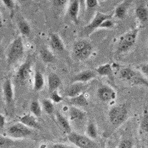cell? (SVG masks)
<instances>
[{
  "label": "cell",
  "instance_id": "obj_39",
  "mask_svg": "<svg viewBox=\"0 0 148 148\" xmlns=\"http://www.w3.org/2000/svg\"><path fill=\"white\" fill-rule=\"evenodd\" d=\"M5 122H6V119H5V116L0 113V129L4 128L5 125Z\"/></svg>",
  "mask_w": 148,
  "mask_h": 148
},
{
  "label": "cell",
  "instance_id": "obj_13",
  "mask_svg": "<svg viewBox=\"0 0 148 148\" xmlns=\"http://www.w3.org/2000/svg\"><path fill=\"white\" fill-rule=\"evenodd\" d=\"M96 73L95 71H91V70H86L83 71L79 73L76 74L72 78L73 82H82L85 83L90 81L92 79H95L96 77Z\"/></svg>",
  "mask_w": 148,
  "mask_h": 148
},
{
  "label": "cell",
  "instance_id": "obj_15",
  "mask_svg": "<svg viewBox=\"0 0 148 148\" xmlns=\"http://www.w3.org/2000/svg\"><path fill=\"white\" fill-rule=\"evenodd\" d=\"M19 122L22 123L23 125L27 126L29 128H32V129H42V126L39 123V121H37L36 116L34 115L30 114H26L22 116L19 119Z\"/></svg>",
  "mask_w": 148,
  "mask_h": 148
},
{
  "label": "cell",
  "instance_id": "obj_6",
  "mask_svg": "<svg viewBox=\"0 0 148 148\" xmlns=\"http://www.w3.org/2000/svg\"><path fill=\"white\" fill-rule=\"evenodd\" d=\"M67 139L79 148H97L96 144L87 136L71 131L67 135Z\"/></svg>",
  "mask_w": 148,
  "mask_h": 148
},
{
  "label": "cell",
  "instance_id": "obj_27",
  "mask_svg": "<svg viewBox=\"0 0 148 148\" xmlns=\"http://www.w3.org/2000/svg\"><path fill=\"white\" fill-rule=\"evenodd\" d=\"M30 113L36 117H40L42 113V108L40 103L37 100H34L31 101L30 105Z\"/></svg>",
  "mask_w": 148,
  "mask_h": 148
},
{
  "label": "cell",
  "instance_id": "obj_28",
  "mask_svg": "<svg viewBox=\"0 0 148 148\" xmlns=\"http://www.w3.org/2000/svg\"><path fill=\"white\" fill-rule=\"evenodd\" d=\"M42 108L45 112V113H47V115H50V116L55 113V108H54L52 101L47 99H45L42 100Z\"/></svg>",
  "mask_w": 148,
  "mask_h": 148
},
{
  "label": "cell",
  "instance_id": "obj_20",
  "mask_svg": "<svg viewBox=\"0 0 148 148\" xmlns=\"http://www.w3.org/2000/svg\"><path fill=\"white\" fill-rule=\"evenodd\" d=\"M68 114H69L70 119L73 121H80L84 120L85 118L86 113L84 111L79 109L76 107L71 106L70 107L69 110H68Z\"/></svg>",
  "mask_w": 148,
  "mask_h": 148
},
{
  "label": "cell",
  "instance_id": "obj_19",
  "mask_svg": "<svg viewBox=\"0 0 148 148\" xmlns=\"http://www.w3.org/2000/svg\"><path fill=\"white\" fill-rule=\"evenodd\" d=\"M50 45L53 50L58 52L64 51V42L57 34H51L50 35Z\"/></svg>",
  "mask_w": 148,
  "mask_h": 148
},
{
  "label": "cell",
  "instance_id": "obj_43",
  "mask_svg": "<svg viewBox=\"0 0 148 148\" xmlns=\"http://www.w3.org/2000/svg\"><path fill=\"white\" fill-rule=\"evenodd\" d=\"M30 0H18V2L20 3H26V2H28Z\"/></svg>",
  "mask_w": 148,
  "mask_h": 148
},
{
  "label": "cell",
  "instance_id": "obj_25",
  "mask_svg": "<svg viewBox=\"0 0 148 148\" xmlns=\"http://www.w3.org/2000/svg\"><path fill=\"white\" fill-rule=\"evenodd\" d=\"M136 16L141 22H146L148 18L147 8L145 5H140L136 9Z\"/></svg>",
  "mask_w": 148,
  "mask_h": 148
},
{
  "label": "cell",
  "instance_id": "obj_26",
  "mask_svg": "<svg viewBox=\"0 0 148 148\" xmlns=\"http://www.w3.org/2000/svg\"><path fill=\"white\" fill-rule=\"evenodd\" d=\"M96 73L101 76H110L113 74V66L110 63L100 65L96 68Z\"/></svg>",
  "mask_w": 148,
  "mask_h": 148
},
{
  "label": "cell",
  "instance_id": "obj_3",
  "mask_svg": "<svg viewBox=\"0 0 148 148\" xmlns=\"http://www.w3.org/2000/svg\"><path fill=\"white\" fill-rule=\"evenodd\" d=\"M25 53L23 40L21 36L16 37L10 45L7 54L8 67H11L21 59Z\"/></svg>",
  "mask_w": 148,
  "mask_h": 148
},
{
  "label": "cell",
  "instance_id": "obj_7",
  "mask_svg": "<svg viewBox=\"0 0 148 148\" xmlns=\"http://www.w3.org/2000/svg\"><path fill=\"white\" fill-rule=\"evenodd\" d=\"M8 136L11 138H28L32 135L31 129L21 122H17L10 125L7 130Z\"/></svg>",
  "mask_w": 148,
  "mask_h": 148
},
{
  "label": "cell",
  "instance_id": "obj_42",
  "mask_svg": "<svg viewBox=\"0 0 148 148\" xmlns=\"http://www.w3.org/2000/svg\"><path fill=\"white\" fill-rule=\"evenodd\" d=\"M2 25H3V21H2V14H1V13H0V27H2Z\"/></svg>",
  "mask_w": 148,
  "mask_h": 148
},
{
  "label": "cell",
  "instance_id": "obj_33",
  "mask_svg": "<svg viewBox=\"0 0 148 148\" xmlns=\"http://www.w3.org/2000/svg\"><path fill=\"white\" fill-rule=\"evenodd\" d=\"M118 148H133V142L130 138H123L120 141Z\"/></svg>",
  "mask_w": 148,
  "mask_h": 148
},
{
  "label": "cell",
  "instance_id": "obj_23",
  "mask_svg": "<svg viewBox=\"0 0 148 148\" xmlns=\"http://www.w3.org/2000/svg\"><path fill=\"white\" fill-rule=\"evenodd\" d=\"M39 55H40L42 60L45 63H47V64L53 63L56 61L55 56L47 47H42V48H41L40 51H39Z\"/></svg>",
  "mask_w": 148,
  "mask_h": 148
},
{
  "label": "cell",
  "instance_id": "obj_9",
  "mask_svg": "<svg viewBox=\"0 0 148 148\" xmlns=\"http://www.w3.org/2000/svg\"><path fill=\"white\" fill-rule=\"evenodd\" d=\"M2 94L8 109H11L14 105V93L13 84L10 79H5L2 83Z\"/></svg>",
  "mask_w": 148,
  "mask_h": 148
},
{
  "label": "cell",
  "instance_id": "obj_5",
  "mask_svg": "<svg viewBox=\"0 0 148 148\" xmlns=\"http://www.w3.org/2000/svg\"><path fill=\"white\" fill-rule=\"evenodd\" d=\"M93 47L90 42L85 39H81L76 42L73 46V55L76 59L84 61L92 54Z\"/></svg>",
  "mask_w": 148,
  "mask_h": 148
},
{
  "label": "cell",
  "instance_id": "obj_11",
  "mask_svg": "<svg viewBox=\"0 0 148 148\" xmlns=\"http://www.w3.org/2000/svg\"><path fill=\"white\" fill-rule=\"evenodd\" d=\"M98 98L103 102H110L116 99V92L107 84H102L97 90Z\"/></svg>",
  "mask_w": 148,
  "mask_h": 148
},
{
  "label": "cell",
  "instance_id": "obj_36",
  "mask_svg": "<svg viewBox=\"0 0 148 148\" xmlns=\"http://www.w3.org/2000/svg\"><path fill=\"white\" fill-rule=\"evenodd\" d=\"M115 24L113 21L112 20V18H109L107 20L104 21L101 24L99 28H107V29H111L114 27Z\"/></svg>",
  "mask_w": 148,
  "mask_h": 148
},
{
  "label": "cell",
  "instance_id": "obj_31",
  "mask_svg": "<svg viewBox=\"0 0 148 148\" xmlns=\"http://www.w3.org/2000/svg\"><path fill=\"white\" fill-rule=\"evenodd\" d=\"M15 142L11 138L0 136V148H10L14 146Z\"/></svg>",
  "mask_w": 148,
  "mask_h": 148
},
{
  "label": "cell",
  "instance_id": "obj_22",
  "mask_svg": "<svg viewBox=\"0 0 148 148\" xmlns=\"http://www.w3.org/2000/svg\"><path fill=\"white\" fill-rule=\"evenodd\" d=\"M70 103L73 106L76 107V108H80V107H85L88 104V101L85 96V93L82 92L79 96H76L75 97L70 98Z\"/></svg>",
  "mask_w": 148,
  "mask_h": 148
},
{
  "label": "cell",
  "instance_id": "obj_29",
  "mask_svg": "<svg viewBox=\"0 0 148 148\" xmlns=\"http://www.w3.org/2000/svg\"><path fill=\"white\" fill-rule=\"evenodd\" d=\"M86 133L87 136L91 139H96L98 137V130L95 124L92 121L88 123L87 128H86Z\"/></svg>",
  "mask_w": 148,
  "mask_h": 148
},
{
  "label": "cell",
  "instance_id": "obj_17",
  "mask_svg": "<svg viewBox=\"0 0 148 148\" xmlns=\"http://www.w3.org/2000/svg\"><path fill=\"white\" fill-rule=\"evenodd\" d=\"M48 82V92L49 93L57 90L62 84V80L60 77L55 73H51L47 77Z\"/></svg>",
  "mask_w": 148,
  "mask_h": 148
},
{
  "label": "cell",
  "instance_id": "obj_18",
  "mask_svg": "<svg viewBox=\"0 0 148 148\" xmlns=\"http://www.w3.org/2000/svg\"><path fill=\"white\" fill-rule=\"evenodd\" d=\"M55 115L58 125L60 127L61 129L62 130V131L67 135L69 134L70 133H71L72 129H71V126L70 125V122L68 121V120L57 110L55 111Z\"/></svg>",
  "mask_w": 148,
  "mask_h": 148
},
{
  "label": "cell",
  "instance_id": "obj_2",
  "mask_svg": "<svg viewBox=\"0 0 148 148\" xmlns=\"http://www.w3.org/2000/svg\"><path fill=\"white\" fill-rule=\"evenodd\" d=\"M119 77L121 80L131 85H148L147 78H145L141 73L131 67H126L121 68L119 71Z\"/></svg>",
  "mask_w": 148,
  "mask_h": 148
},
{
  "label": "cell",
  "instance_id": "obj_40",
  "mask_svg": "<svg viewBox=\"0 0 148 148\" xmlns=\"http://www.w3.org/2000/svg\"><path fill=\"white\" fill-rule=\"evenodd\" d=\"M48 148H68L66 145H63V144H54L51 146L48 147Z\"/></svg>",
  "mask_w": 148,
  "mask_h": 148
},
{
  "label": "cell",
  "instance_id": "obj_8",
  "mask_svg": "<svg viewBox=\"0 0 148 148\" xmlns=\"http://www.w3.org/2000/svg\"><path fill=\"white\" fill-rule=\"evenodd\" d=\"M112 17H113L112 14H106L101 13V12H96L92 20L84 28V34L86 36L90 35L94 30H96L97 28H99L101 24L104 21L109 19V18H112Z\"/></svg>",
  "mask_w": 148,
  "mask_h": 148
},
{
  "label": "cell",
  "instance_id": "obj_10",
  "mask_svg": "<svg viewBox=\"0 0 148 148\" xmlns=\"http://www.w3.org/2000/svg\"><path fill=\"white\" fill-rule=\"evenodd\" d=\"M32 59L30 57L27 58L26 61L22 65L19 67L16 73V80L18 82L23 83L27 81V79L30 77V75L31 73V67H32Z\"/></svg>",
  "mask_w": 148,
  "mask_h": 148
},
{
  "label": "cell",
  "instance_id": "obj_12",
  "mask_svg": "<svg viewBox=\"0 0 148 148\" xmlns=\"http://www.w3.org/2000/svg\"><path fill=\"white\" fill-rule=\"evenodd\" d=\"M79 10H80V4L79 0H70L69 5L67 10V16L70 20L72 21L76 25H78L79 22Z\"/></svg>",
  "mask_w": 148,
  "mask_h": 148
},
{
  "label": "cell",
  "instance_id": "obj_4",
  "mask_svg": "<svg viewBox=\"0 0 148 148\" xmlns=\"http://www.w3.org/2000/svg\"><path fill=\"white\" fill-rule=\"evenodd\" d=\"M138 32L139 29L133 28L121 36L116 47L117 53L121 54L130 51L136 42Z\"/></svg>",
  "mask_w": 148,
  "mask_h": 148
},
{
  "label": "cell",
  "instance_id": "obj_16",
  "mask_svg": "<svg viewBox=\"0 0 148 148\" xmlns=\"http://www.w3.org/2000/svg\"><path fill=\"white\" fill-rule=\"evenodd\" d=\"M132 2H133V0H125L121 3H120L115 9V16L119 19L125 18Z\"/></svg>",
  "mask_w": 148,
  "mask_h": 148
},
{
  "label": "cell",
  "instance_id": "obj_14",
  "mask_svg": "<svg viewBox=\"0 0 148 148\" xmlns=\"http://www.w3.org/2000/svg\"><path fill=\"white\" fill-rule=\"evenodd\" d=\"M84 90V84L82 82H73L65 90V96L69 98L79 96Z\"/></svg>",
  "mask_w": 148,
  "mask_h": 148
},
{
  "label": "cell",
  "instance_id": "obj_30",
  "mask_svg": "<svg viewBox=\"0 0 148 148\" xmlns=\"http://www.w3.org/2000/svg\"><path fill=\"white\" fill-rule=\"evenodd\" d=\"M140 130L142 133H147L148 132V113L147 106L143 111V115H142V118L140 123Z\"/></svg>",
  "mask_w": 148,
  "mask_h": 148
},
{
  "label": "cell",
  "instance_id": "obj_1",
  "mask_svg": "<svg viewBox=\"0 0 148 148\" xmlns=\"http://www.w3.org/2000/svg\"><path fill=\"white\" fill-rule=\"evenodd\" d=\"M128 117V107L126 103L114 105L108 112V118L112 126L115 128L121 126Z\"/></svg>",
  "mask_w": 148,
  "mask_h": 148
},
{
  "label": "cell",
  "instance_id": "obj_37",
  "mask_svg": "<svg viewBox=\"0 0 148 148\" xmlns=\"http://www.w3.org/2000/svg\"><path fill=\"white\" fill-rule=\"evenodd\" d=\"M140 73H141L144 76H147L148 66L147 63H145V64H141V65L140 66Z\"/></svg>",
  "mask_w": 148,
  "mask_h": 148
},
{
  "label": "cell",
  "instance_id": "obj_32",
  "mask_svg": "<svg viewBox=\"0 0 148 148\" xmlns=\"http://www.w3.org/2000/svg\"><path fill=\"white\" fill-rule=\"evenodd\" d=\"M2 2L4 4L5 8L10 11L11 16H13L16 7L15 2H14V0H2Z\"/></svg>",
  "mask_w": 148,
  "mask_h": 148
},
{
  "label": "cell",
  "instance_id": "obj_34",
  "mask_svg": "<svg viewBox=\"0 0 148 148\" xmlns=\"http://www.w3.org/2000/svg\"><path fill=\"white\" fill-rule=\"evenodd\" d=\"M98 6V0H85V9L90 11Z\"/></svg>",
  "mask_w": 148,
  "mask_h": 148
},
{
  "label": "cell",
  "instance_id": "obj_24",
  "mask_svg": "<svg viewBox=\"0 0 148 148\" xmlns=\"http://www.w3.org/2000/svg\"><path fill=\"white\" fill-rule=\"evenodd\" d=\"M17 24H18V30L22 34V35L25 36H29V35L31 33V28H30V26L28 22L25 19H24L23 18L21 17L20 18L18 19V23Z\"/></svg>",
  "mask_w": 148,
  "mask_h": 148
},
{
  "label": "cell",
  "instance_id": "obj_38",
  "mask_svg": "<svg viewBox=\"0 0 148 148\" xmlns=\"http://www.w3.org/2000/svg\"><path fill=\"white\" fill-rule=\"evenodd\" d=\"M68 0H53V3L56 7L60 8L63 7L64 5L67 2Z\"/></svg>",
  "mask_w": 148,
  "mask_h": 148
},
{
  "label": "cell",
  "instance_id": "obj_35",
  "mask_svg": "<svg viewBox=\"0 0 148 148\" xmlns=\"http://www.w3.org/2000/svg\"><path fill=\"white\" fill-rule=\"evenodd\" d=\"M50 97H51V99L52 101V102L54 103H59L62 101L63 98L60 96L57 90H55L53 92H51L50 93Z\"/></svg>",
  "mask_w": 148,
  "mask_h": 148
},
{
  "label": "cell",
  "instance_id": "obj_21",
  "mask_svg": "<svg viewBox=\"0 0 148 148\" xmlns=\"http://www.w3.org/2000/svg\"><path fill=\"white\" fill-rule=\"evenodd\" d=\"M45 82L44 76L42 73L39 71H36L34 74V92H39L44 88Z\"/></svg>",
  "mask_w": 148,
  "mask_h": 148
},
{
  "label": "cell",
  "instance_id": "obj_41",
  "mask_svg": "<svg viewBox=\"0 0 148 148\" xmlns=\"http://www.w3.org/2000/svg\"><path fill=\"white\" fill-rule=\"evenodd\" d=\"M79 4H80V9L84 11L85 10V0H79Z\"/></svg>",
  "mask_w": 148,
  "mask_h": 148
}]
</instances>
